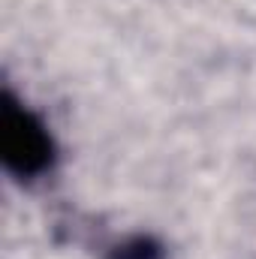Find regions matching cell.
I'll use <instances>...</instances> for the list:
<instances>
[{"instance_id":"cell-2","label":"cell","mask_w":256,"mask_h":259,"mask_svg":"<svg viewBox=\"0 0 256 259\" xmlns=\"http://www.w3.org/2000/svg\"><path fill=\"white\" fill-rule=\"evenodd\" d=\"M109 259H160V244L151 238H133L127 244L115 247Z\"/></svg>"},{"instance_id":"cell-1","label":"cell","mask_w":256,"mask_h":259,"mask_svg":"<svg viewBox=\"0 0 256 259\" xmlns=\"http://www.w3.org/2000/svg\"><path fill=\"white\" fill-rule=\"evenodd\" d=\"M0 157L6 169L21 178L46 172L55 157V145L46 127L27 109L12 103L9 94L3 97V109H0Z\"/></svg>"}]
</instances>
